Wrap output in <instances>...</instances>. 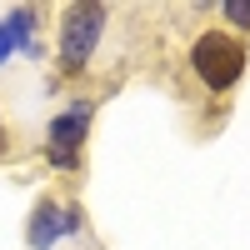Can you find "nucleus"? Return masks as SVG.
Wrapping results in <instances>:
<instances>
[{"instance_id": "1", "label": "nucleus", "mask_w": 250, "mask_h": 250, "mask_svg": "<svg viewBox=\"0 0 250 250\" xmlns=\"http://www.w3.org/2000/svg\"><path fill=\"white\" fill-rule=\"evenodd\" d=\"M190 70L200 75V85L210 95H230L240 85V75H245V40L220 30V25L200 30L195 45H190Z\"/></svg>"}, {"instance_id": "2", "label": "nucleus", "mask_w": 250, "mask_h": 250, "mask_svg": "<svg viewBox=\"0 0 250 250\" xmlns=\"http://www.w3.org/2000/svg\"><path fill=\"white\" fill-rule=\"evenodd\" d=\"M105 15L110 10L95 5V0L60 10V75H80V70L90 65L100 35H105Z\"/></svg>"}, {"instance_id": "3", "label": "nucleus", "mask_w": 250, "mask_h": 250, "mask_svg": "<svg viewBox=\"0 0 250 250\" xmlns=\"http://www.w3.org/2000/svg\"><path fill=\"white\" fill-rule=\"evenodd\" d=\"M90 115H95V100H75V105H65L50 130H45V155L55 170H75L80 165V145H85V130H90Z\"/></svg>"}, {"instance_id": "4", "label": "nucleus", "mask_w": 250, "mask_h": 250, "mask_svg": "<svg viewBox=\"0 0 250 250\" xmlns=\"http://www.w3.org/2000/svg\"><path fill=\"white\" fill-rule=\"evenodd\" d=\"M60 235H65V215H60V205L55 200H40L35 215H30V245L35 250H50Z\"/></svg>"}, {"instance_id": "5", "label": "nucleus", "mask_w": 250, "mask_h": 250, "mask_svg": "<svg viewBox=\"0 0 250 250\" xmlns=\"http://www.w3.org/2000/svg\"><path fill=\"white\" fill-rule=\"evenodd\" d=\"M220 15L235 25V35H250V0H225Z\"/></svg>"}, {"instance_id": "6", "label": "nucleus", "mask_w": 250, "mask_h": 250, "mask_svg": "<svg viewBox=\"0 0 250 250\" xmlns=\"http://www.w3.org/2000/svg\"><path fill=\"white\" fill-rule=\"evenodd\" d=\"M10 50H15V40H10V25H0V65L10 60Z\"/></svg>"}, {"instance_id": "7", "label": "nucleus", "mask_w": 250, "mask_h": 250, "mask_svg": "<svg viewBox=\"0 0 250 250\" xmlns=\"http://www.w3.org/2000/svg\"><path fill=\"white\" fill-rule=\"evenodd\" d=\"M0 150H5V130H0Z\"/></svg>"}]
</instances>
